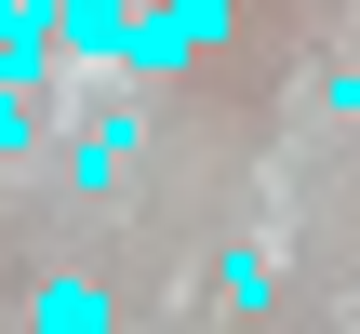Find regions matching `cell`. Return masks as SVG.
<instances>
[{
    "mask_svg": "<svg viewBox=\"0 0 360 334\" xmlns=\"http://www.w3.org/2000/svg\"><path fill=\"white\" fill-rule=\"evenodd\" d=\"M53 54L134 80V54H147V0H67V13H53Z\"/></svg>",
    "mask_w": 360,
    "mask_h": 334,
    "instance_id": "1",
    "label": "cell"
},
{
    "mask_svg": "<svg viewBox=\"0 0 360 334\" xmlns=\"http://www.w3.org/2000/svg\"><path fill=\"white\" fill-rule=\"evenodd\" d=\"M147 134H134V107H94V134L67 147V187H120V161H134Z\"/></svg>",
    "mask_w": 360,
    "mask_h": 334,
    "instance_id": "2",
    "label": "cell"
},
{
    "mask_svg": "<svg viewBox=\"0 0 360 334\" xmlns=\"http://www.w3.org/2000/svg\"><path fill=\"white\" fill-rule=\"evenodd\" d=\"M27 334H120V308H107L94 281H40V308H27Z\"/></svg>",
    "mask_w": 360,
    "mask_h": 334,
    "instance_id": "3",
    "label": "cell"
},
{
    "mask_svg": "<svg viewBox=\"0 0 360 334\" xmlns=\"http://www.w3.org/2000/svg\"><path fill=\"white\" fill-rule=\"evenodd\" d=\"M0 147H40V107H27V80H0Z\"/></svg>",
    "mask_w": 360,
    "mask_h": 334,
    "instance_id": "4",
    "label": "cell"
},
{
    "mask_svg": "<svg viewBox=\"0 0 360 334\" xmlns=\"http://www.w3.org/2000/svg\"><path fill=\"white\" fill-rule=\"evenodd\" d=\"M334 107H347V120H360V67H347V80H334Z\"/></svg>",
    "mask_w": 360,
    "mask_h": 334,
    "instance_id": "5",
    "label": "cell"
}]
</instances>
